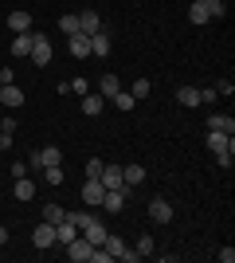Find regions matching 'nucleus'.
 Wrapping results in <instances>:
<instances>
[{
    "instance_id": "1",
    "label": "nucleus",
    "mask_w": 235,
    "mask_h": 263,
    "mask_svg": "<svg viewBox=\"0 0 235 263\" xmlns=\"http://www.w3.org/2000/svg\"><path fill=\"white\" fill-rule=\"evenodd\" d=\"M51 55H55V47H51V40L35 32V40H32V55H28V59H32L35 67H47V63H51Z\"/></svg>"
},
{
    "instance_id": "2",
    "label": "nucleus",
    "mask_w": 235,
    "mask_h": 263,
    "mask_svg": "<svg viewBox=\"0 0 235 263\" xmlns=\"http://www.w3.org/2000/svg\"><path fill=\"white\" fill-rule=\"evenodd\" d=\"M78 193H82V200H87V209H98V204H102V197H106V185H102L98 177H87Z\"/></svg>"
},
{
    "instance_id": "3",
    "label": "nucleus",
    "mask_w": 235,
    "mask_h": 263,
    "mask_svg": "<svg viewBox=\"0 0 235 263\" xmlns=\"http://www.w3.org/2000/svg\"><path fill=\"white\" fill-rule=\"evenodd\" d=\"M90 252H94V243H90L87 236H75V240L67 243V255H71V263H87V259H90Z\"/></svg>"
},
{
    "instance_id": "4",
    "label": "nucleus",
    "mask_w": 235,
    "mask_h": 263,
    "mask_svg": "<svg viewBox=\"0 0 235 263\" xmlns=\"http://www.w3.org/2000/svg\"><path fill=\"white\" fill-rule=\"evenodd\" d=\"M125 197H130L125 189H106V197H102V204H98V209H106L110 216H118V212L125 209Z\"/></svg>"
},
{
    "instance_id": "5",
    "label": "nucleus",
    "mask_w": 235,
    "mask_h": 263,
    "mask_svg": "<svg viewBox=\"0 0 235 263\" xmlns=\"http://www.w3.org/2000/svg\"><path fill=\"white\" fill-rule=\"evenodd\" d=\"M149 220H153V224H168V220H173V204H168L165 197H153L149 200Z\"/></svg>"
},
{
    "instance_id": "6",
    "label": "nucleus",
    "mask_w": 235,
    "mask_h": 263,
    "mask_svg": "<svg viewBox=\"0 0 235 263\" xmlns=\"http://www.w3.org/2000/svg\"><path fill=\"white\" fill-rule=\"evenodd\" d=\"M32 243L35 248H55V224H47V220H39L32 232Z\"/></svg>"
},
{
    "instance_id": "7",
    "label": "nucleus",
    "mask_w": 235,
    "mask_h": 263,
    "mask_svg": "<svg viewBox=\"0 0 235 263\" xmlns=\"http://www.w3.org/2000/svg\"><path fill=\"white\" fill-rule=\"evenodd\" d=\"M208 149H212V154H235V142H231V134L208 130Z\"/></svg>"
},
{
    "instance_id": "8",
    "label": "nucleus",
    "mask_w": 235,
    "mask_h": 263,
    "mask_svg": "<svg viewBox=\"0 0 235 263\" xmlns=\"http://www.w3.org/2000/svg\"><path fill=\"white\" fill-rule=\"evenodd\" d=\"M0 102H4V110L24 106V90L16 87V83H4V87H0Z\"/></svg>"
},
{
    "instance_id": "9",
    "label": "nucleus",
    "mask_w": 235,
    "mask_h": 263,
    "mask_svg": "<svg viewBox=\"0 0 235 263\" xmlns=\"http://www.w3.org/2000/svg\"><path fill=\"white\" fill-rule=\"evenodd\" d=\"M75 236H78L75 220H71V216H63V220H59V224H55V243H59V248H67V243L75 240Z\"/></svg>"
},
{
    "instance_id": "10",
    "label": "nucleus",
    "mask_w": 235,
    "mask_h": 263,
    "mask_svg": "<svg viewBox=\"0 0 235 263\" xmlns=\"http://www.w3.org/2000/svg\"><path fill=\"white\" fill-rule=\"evenodd\" d=\"M145 181V165H122V185L125 193H134V185H141Z\"/></svg>"
},
{
    "instance_id": "11",
    "label": "nucleus",
    "mask_w": 235,
    "mask_h": 263,
    "mask_svg": "<svg viewBox=\"0 0 235 263\" xmlns=\"http://www.w3.org/2000/svg\"><path fill=\"white\" fill-rule=\"evenodd\" d=\"M32 40H35V32H16V40H12V55H16V59H28V55H32Z\"/></svg>"
},
{
    "instance_id": "12",
    "label": "nucleus",
    "mask_w": 235,
    "mask_h": 263,
    "mask_svg": "<svg viewBox=\"0 0 235 263\" xmlns=\"http://www.w3.org/2000/svg\"><path fill=\"white\" fill-rule=\"evenodd\" d=\"M98 181H102L106 189H125V185H122V165H102Z\"/></svg>"
},
{
    "instance_id": "13",
    "label": "nucleus",
    "mask_w": 235,
    "mask_h": 263,
    "mask_svg": "<svg viewBox=\"0 0 235 263\" xmlns=\"http://www.w3.org/2000/svg\"><path fill=\"white\" fill-rule=\"evenodd\" d=\"M67 44H71V55H75V59H87L90 55V35L75 32V35H67Z\"/></svg>"
},
{
    "instance_id": "14",
    "label": "nucleus",
    "mask_w": 235,
    "mask_h": 263,
    "mask_svg": "<svg viewBox=\"0 0 235 263\" xmlns=\"http://www.w3.org/2000/svg\"><path fill=\"white\" fill-rule=\"evenodd\" d=\"M78 32H82V35H94V32H102L98 12H78Z\"/></svg>"
},
{
    "instance_id": "15",
    "label": "nucleus",
    "mask_w": 235,
    "mask_h": 263,
    "mask_svg": "<svg viewBox=\"0 0 235 263\" xmlns=\"http://www.w3.org/2000/svg\"><path fill=\"white\" fill-rule=\"evenodd\" d=\"M90 55H98V59L110 55V32H94L90 35Z\"/></svg>"
},
{
    "instance_id": "16",
    "label": "nucleus",
    "mask_w": 235,
    "mask_h": 263,
    "mask_svg": "<svg viewBox=\"0 0 235 263\" xmlns=\"http://www.w3.org/2000/svg\"><path fill=\"white\" fill-rule=\"evenodd\" d=\"M102 248L110 252V259H122V255L130 252V243H125L122 236H106V240H102Z\"/></svg>"
},
{
    "instance_id": "17",
    "label": "nucleus",
    "mask_w": 235,
    "mask_h": 263,
    "mask_svg": "<svg viewBox=\"0 0 235 263\" xmlns=\"http://www.w3.org/2000/svg\"><path fill=\"white\" fill-rule=\"evenodd\" d=\"M82 236H87V240H90V243H94V248H98V243H102V240H106V236H110V232L102 228V220H98V216H94V220H90V224H87V228H82Z\"/></svg>"
},
{
    "instance_id": "18",
    "label": "nucleus",
    "mask_w": 235,
    "mask_h": 263,
    "mask_svg": "<svg viewBox=\"0 0 235 263\" xmlns=\"http://www.w3.org/2000/svg\"><path fill=\"white\" fill-rule=\"evenodd\" d=\"M8 32H32V16L28 12H8Z\"/></svg>"
},
{
    "instance_id": "19",
    "label": "nucleus",
    "mask_w": 235,
    "mask_h": 263,
    "mask_svg": "<svg viewBox=\"0 0 235 263\" xmlns=\"http://www.w3.org/2000/svg\"><path fill=\"white\" fill-rule=\"evenodd\" d=\"M208 130H220V134H235V118L231 114H212V118H208Z\"/></svg>"
},
{
    "instance_id": "20",
    "label": "nucleus",
    "mask_w": 235,
    "mask_h": 263,
    "mask_svg": "<svg viewBox=\"0 0 235 263\" xmlns=\"http://www.w3.org/2000/svg\"><path fill=\"white\" fill-rule=\"evenodd\" d=\"M102 102H106L102 95H87V99H82V114H87V118H98V114H102Z\"/></svg>"
},
{
    "instance_id": "21",
    "label": "nucleus",
    "mask_w": 235,
    "mask_h": 263,
    "mask_svg": "<svg viewBox=\"0 0 235 263\" xmlns=\"http://www.w3.org/2000/svg\"><path fill=\"white\" fill-rule=\"evenodd\" d=\"M98 90H102V99H114V95H118V90H122V83H118V75H102Z\"/></svg>"
},
{
    "instance_id": "22",
    "label": "nucleus",
    "mask_w": 235,
    "mask_h": 263,
    "mask_svg": "<svg viewBox=\"0 0 235 263\" xmlns=\"http://www.w3.org/2000/svg\"><path fill=\"white\" fill-rule=\"evenodd\" d=\"M177 102H180V106H200V90H196V87H180Z\"/></svg>"
},
{
    "instance_id": "23",
    "label": "nucleus",
    "mask_w": 235,
    "mask_h": 263,
    "mask_svg": "<svg viewBox=\"0 0 235 263\" xmlns=\"http://www.w3.org/2000/svg\"><path fill=\"white\" fill-rule=\"evenodd\" d=\"M32 197H35V181L16 177V200H32Z\"/></svg>"
},
{
    "instance_id": "24",
    "label": "nucleus",
    "mask_w": 235,
    "mask_h": 263,
    "mask_svg": "<svg viewBox=\"0 0 235 263\" xmlns=\"http://www.w3.org/2000/svg\"><path fill=\"white\" fill-rule=\"evenodd\" d=\"M188 20L196 24V28H200V24H208V20H212V16H208V8H204L200 0H192V8H188Z\"/></svg>"
},
{
    "instance_id": "25",
    "label": "nucleus",
    "mask_w": 235,
    "mask_h": 263,
    "mask_svg": "<svg viewBox=\"0 0 235 263\" xmlns=\"http://www.w3.org/2000/svg\"><path fill=\"white\" fill-rule=\"evenodd\" d=\"M63 216H67V212H63V204H55V200H47V204H44V220H47V224H59Z\"/></svg>"
},
{
    "instance_id": "26",
    "label": "nucleus",
    "mask_w": 235,
    "mask_h": 263,
    "mask_svg": "<svg viewBox=\"0 0 235 263\" xmlns=\"http://www.w3.org/2000/svg\"><path fill=\"white\" fill-rule=\"evenodd\" d=\"M59 32L75 35V32H78V16H71V12H67V16H59Z\"/></svg>"
},
{
    "instance_id": "27",
    "label": "nucleus",
    "mask_w": 235,
    "mask_h": 263,
    "mask_svg": "<svg viewBox=\"0 0 235 263\" xmlns=\"http://www.w3.org/2000/svg\"><path fill=\"white\" fill-rule=\"evenodd\" d=\"M44 181H47V185H63V165H51V169H44Z\"/></svg>"
},
{
    "instance_id": "28",
    "label": "nucleus",
    "mask_w": 235,
    "mask_h": 263,
    "mask_svg": "<svg viewBox=\"0 0 235 263\" xmlns=\"http://www.w3.org/2000/svg\"><path fill=\"white\" fill-rule=\"evenodd\" d=\"M134 95H122V90H118V95H114V106H118V110H134Z\"/></svg>"
},
{
    "instance_id": "29",
    "label": "nucleus",
    "mask_w": 235,
    "mask_h": 263,
    "mask_svg": "<svg viewBox=\"0 0 235 263\" xmlns=\"http://www.w3.org/2000/svg\"><path fill=\"white\" fill-rule=\"evenodd\" d=\"M200 4L208 8V16H212V20H216V16H224V0H200Z\"/></svg>"
},
{
    "instance_id": "30",
    "label": "nucleus",
    "mask_w": 235,
    "mask_h": 263,
    "mask_svg": "<svg viewBox=\"0 0 235 263\" xmlns=\"http://www.w3.org/2000/svg\"><path fill=\"white\" fill-rule=\"evenodd\" d=\"M153 236H141V240H137V255H153Z\"/></svg>"
},
{
    "instance_id": "31",
    "label": "nucleus",
    "mask_w": 235,
    "mask_h": 263,
    "mask_svg": "<svg viewBox=\"0 0 235 263\" xmlns=\"http://www.w3.org/2000/svg\"><path fill=\"white\" fill-rule=\"evenodd\" d=\"M67 216L75 220V228H78V232H82V228H87V224H90V220H94V216H90V212H67Z\"/></svg>"
},
{
    "instance_id": "32",
    "label": "nucleus",
    "mask_w": 235,
    "mask_h": 263,
    "mask_svg": "<svg viewBox=\"0 0 235 263\" xmlns=\"http://www.w3.org/2000/svg\"><path fill=\"white\" fill-rule=\"evenodd\" d=\"M130 95H134V99H145V95H149V79H137V83H134V90H130Z\"/></svg>"
},
{
    "instance_id": "33",
    "label": "nucleus",
    "mask_w": 235,
    "mask_h": 263,
    "mask_svg": "<svg viewBox=\"0 0 235 263\" xmlns=\"http://www.w3.org/2000/svg\"><path fill=\"white\" fill-rule=\"evenodd\" d=\"M102 165H106L102 157H90V161H87V177H98V173H102Z\"/></svg>"
},
{
    "instance_id": "34",
    "label": "nucleus",
    "mask_w": 235,
    "mask_h": 263,
    "mask_svg": "<svg viewBox=\"0 0 235 263\" xmlns=\"http://www.w3.org/2000/svg\"><path fill=\"white\" fill-rule=\"evenodd\" d=\"M216 259H220V263H235V248H220V252H216Z\"/></svg>"
},
{
    "instance_id": "35",
    "label": "nucleus",
    "mask_w": 235,
    "mask_h": 263,
    "mask_svg": "<svg viewBox=\"0 0 235 263\" xmlns=\"http://www.w3.org/2000/svg\"><path fill=\"white\" fill-rule=\"evenodd\" d=\"M71 90H75V95H87L90 83H87V79H75V83H71Z\"/></svg>"
},
{
    "instance_id": "36",
    "label": "nucleus",
    "mask_w": 235,
    "mask_h": 263,
    "mask_svg": "<svg viewBox=\"0 0 235 263\" xmlns=\"http://www.w3.org/2000/svg\"><path fill=\"white\" fill-rule=\"evenodd\" d=\"M12 138H16V134H8V130H0V149H12Z\"/></svg>"
},
{
    "instance_id": "37",
    "label": "nucleus",
    "mask_w": 235,
    "mask_h": 263,
    "mask_svg": "<svg viewBox=\"0 0 235 263\" xmlns=\"http://www.w3.org/2000/svg\"><path fill=\"white\" fill-rule=\"evenodd\" d=\"M216 95H235V87H231V83L224 79V83H216Z\"/></svg>"
},
{
    "instance_id": "38",
    "label": "nucleus",
    "mask_w": 235,
    "mask_h": 263,
    "mask_svg": "<svg viewBox=\"0 0 235 263\" xmlns=\"http://www.w3.org/2000/svg\"><path fill=\"white\" fill-rule=\"evenodd\" d=\"M12 177H28V165H24V161H12Z\"/></svg>"
},
{
    "instance_id": "39",
    "label": "nucleus",
    "mask_w": 235,
    "mask_h": 263,
    "mask_svg": "<svg viewBox=\"0 0 235 263\" xmlns=\"http://www.w3.org/2000/svg\"><path fill=\"white\" fill-rule=\"evenodd\" d=\"M216 161L224 165V169H231V161H235V154H216Z\"/></svg>"
},
{
    "instance_id": "40",
    "label": "nucleus",
    "mask_w": 235,
    "mask_h": 263,
    "mask_svg": "<svg viewBox=\"0 0 235 263\" xmlns=\"http://www.w3.org/2000/svg\"><path fill=\"white\" fill-rule=\"evenodd\" d=\"M0 243H8V228L4 224H0Z\"/></svg>"
},
{
    "instance_id": "41",
    "label": "nucleus",
    "mask_w": 235,
    "mask_h": 263,
    "mask_svg": "<svg viewBox=\"0 0 235 263\" xmlns=\"http://www.w3.org/2000/svg\"><path fill=\"white\" fill-rule=\"evenodd\" d=\"M0 87H4V83H0Z\"/></svg>"
}]
</instances>
